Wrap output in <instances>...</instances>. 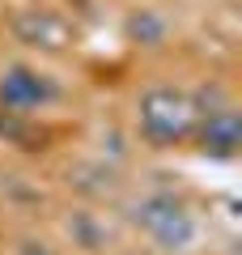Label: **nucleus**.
Segmentation results:
<instances>
[{
    "mask_svg": "<svg viewBox=\"0 0 242 255\" xmlns=\"http://www.w3.org/2000/svg\"><path fill=\"white\" fill-rule=\"evenodd\" d=\"M191 115H196L191 98L179 94V90H170V85H153V90L140 94V132L153 145H174V140H183L187 128H191Z\"/></svg>",
    "mask_w": 242,
    "mask_h": 255,
    "instance_id": "obj_1",
    "label": "nucleus"
},
{
    "mask_svg": "<svg viewBox=\"0 0 242 255\" xmlns=\"http://www.w3.org/2000/svg\"><path fill=\"white\" fill-rule=\"evenodd\" d=\"M132 217H136V226H140L161 251H187L191 238H196V221H191V213L183 209L174 196H166V191L144 196V200L136 204Z\"/></svg>",
    "mask_w": 242,
    "mask_h": 255,
    "instance_id": "obj_2",
    "label": "nucleus"
},
{
    "mask_svg": "<svg viewBox=\"0 0 242 255\" xmlns=\"http://www.w3.org/2000/svg\"><path fill=\"white\" fill-rule=\"evenodd\" d=\"M51 98H55V85H51V77L38 73V68L13 64V68L0 73V107L34 111V107H43V102H51Z\"/></svg>",
    "mask_w": 242,
    "mask_h": 255,
    "instance_id": "obj_3",
    "label": "nucleus"
},
{
    "mask_svg": "<svg viewBox=\"0 0 242 255\" xmlns=\"http://www.w3.org/2000/svg\"><path fill=\"white\" fill-rule=\"evenodd\" d=\"M242 145V119L234 107L204 111V128H200V149L213 157H234Z\"/></svg>",
    "mask_w": 242,
    "mask_h": 255,
    "instance_id": "obj_4",
    "label": "nucleus"
},
{
    "mask_svg": "<svg viewBox=\"0 0 242 255\" xmlns=\"http://www.w3.org/2000/svg\"><path fill=\"white\" fill-rule=\"evenodd\" d=\"M13 30H17L21 43L43 47V51H60V47H68V21L55 17V13H47V9H21L17 21H13Z\"/></svg>",
    "mask_w": 242,
    "mask_h": 255,
    "instance_id": "obj_5",
    "label": "nucleus"
},
{
    "mask_svg": "<svg viewBox=\"0 0 242 255\" xmlns=\"http://www.w3.org/2000/svg\"><path fill=\"white\" fill-rule=\"evenodd\" d=\"M127 38L132 43H144V47H161L166 43V17H157L153 9H140L127 17Z\"/></svg>",
    "mask_w": 242,
    "mask_h": 255,
    "instance_id": "obj_6",
    "label": "nucleus"
},
{
    "mask_svg": "<svg viewBox=\"0 0 242 255\" xmlns=\"http://www.w3.org/2000/svg\"><path fill=\"white\" fill-rule=\"evenodd\" d=\"M68 234L77 238V243L85 247V251H98V247H102V238H107V230H102L98 221L90 217V213H77V217L68 221Z\"/></svg>",
    "mask_w": 242,
    "mask_h": 255,
    "instance_id": "obj_7",
    "label": "nucleus"
}]
</instances>
